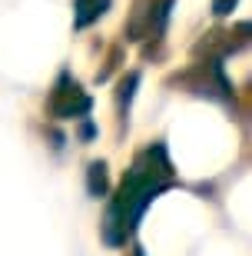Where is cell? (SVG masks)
<instances>
[{
    "mask_svg": "<svg viewBox=\"0 0 252 256\" xmlns=\"http://www.w3.org/2000/svg\"><path fill=\"white\" fill-rule=\"evenodd\" d=\"M173 186H179V176H176L173 160H169L166 143L156 140L150 146H143L133 156L130 170L123 173L116 193L106 200V213H103V223H100V240L110 250L126 246L136 236V230L143 223V213L150 210V203L159 193L173 190Z\"/></svg>",
    "mask_w": 252,
    "mask_h": 256,
    "instance_id": "1",
    "label": "cell"
},
{
    "mask_svg": "<svg viewBox=\"0 0 252 256\" xmlns=\"http://www.w3.org/2000/svg\"><path fill=\"white\" fill-rule=\"evenodd\" d=\"M169 86H179V90H186L193 96H206V100H216V104H226V106L236 104V86L226 76L223 60H216V57L196 60L183 74L169 76Z\"/></svg>",
    "mask_w": 252,
    "mask_h": 256,
    "instance_id": "2",
    "label": "cell"
},
{
    "mask_svg": "<svg viewBox=\"0 0 252 256\" xmlns=\"http://www.w3.org/2000/svg\"><path fill=\"white\" fill-rule=\"evenodd\" d=\"M50 120H80L90 116L93 110V96L83 90V84L76 80L70 70H60L53 76V84L47 90V104H43Z\"/></svg>",
    "mask_w": 252,
    "mask_h": 256,
    "instance_id": "3",
    "label": "cell"
},
{
    "mask_svg": "<svg viewBox=\"0 0 252 256\" xmlns=\"http://www.w3.org/2000/svg\"><path fill=\"white\" fill-rule=\"evenodd\" d=\"M176 0H133L130 17H126V40L140 44V40H163V30L169 24Z\"/></svg>",
    "mask_w": 252,
    "mask_h": 256,
    "instance_id": "4",
    "label": "cell"
},
{
    "mask_svg": "<svg viewBox=\"0 0 252 256\" xmlns=\"http://www.w3.org/2000/svg\"><path fill=\"white\" fill-rule=\"evenodd\" d=\"M136 90H140V70H123L120 80H116V133L120 136L130 126V106Z\"/></svg>",
    "mask_w": 252,
    "mask_h": 256,
    "instance_id": "5",
    "label": "cell"
},
{
    "mask_svg": "<svg viewBox=\"0 0 252 256\" xmlns=\"http://www.w3.org/2000/svg\"><path fill=\"white\" fill-rule=\"evenodd\" d=\"M113 0H73V30H86L110 10Z\"/></svg>",
    "mask_w": 252,
    "mask_h": 256,
    "instance_id": "6",
    "label": "cell"
},
{
    "mask_svg": "<svg viewBox=\"0 0 252 256\" xmlns=\"http://www.w3.org/2000/svg\"><path fill=\"white\" fill-rule=\"evenodd\" d=\"M86 193L93 200L110 196V166H106V160H93L86 166Z\"/></svg>",
    "mask_w": 252,
    "mask_h": 256,
    "instance_id": "7",
    "label": "cell"
},
{
    "mask_svg": "<svg viewBox=\"0 0 252 256\" xmlns=\"http://www.w3.org/2000/svg\"><path fill=\"white\" fill-rule=\"evenodd\" d=\"M239 7V0H213V17H229V14H233V10Z\"/></svg>",
    "mask_w": 252,
    "mask_h": 256,
    "instance_id": "8",
    "label": "cell"
},
{
    "mask_svg": "<svg viewBox=\"0 0 252 256\" xmlns=\"http://www.w3.org/2000/svg\"><path fill=\"white\" fill-rule=\"evenodd\" d=\"M96 136V124L90 120V116H80V140L83 143H90Z\"/></svg>",
    "mask_w": 252,
    "mask_h": 256,
    "instance_id": "9",
    "label": "cell"
},
{
    "mask_svg": "<svg viewBox=\"0 0 252 256\" xmlns=\"http://www.w3.org/2000/svg\"><path fill=\"white\" fill-rule=\"evenodd\" d=\"M126 256H146V250H143V243H136V236L130 240V250H126Z\"/></svg>",
    "mask_w": 252,
    "mask_h": 256,
    "instance_id": "10",
    "label": "cell"
}]
</instances>
